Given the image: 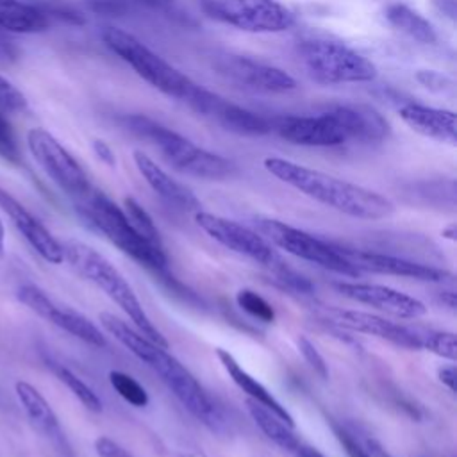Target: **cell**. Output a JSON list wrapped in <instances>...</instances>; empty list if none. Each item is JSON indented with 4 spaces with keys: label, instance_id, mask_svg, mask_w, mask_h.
I'll return each instance as SVG.
<instances>
[{
    "label": "cell",
    "instance_id": "cell-4",
    "mask_svg": "<svg viewBox=\"0 0 457 457\" xmlns=\"http://www.w3.org/2000/svg\"><path fill=\"white\" fill-rule=\"evenodd\" d=\"M121 123L132 134L150 141L168 164L186 175L205 180H225L236 171V166L228 159L195 145L191 139L148 116L127 114L121 118Z\"/></svg>",
    "mask_w": 457,
    "mask_h": 457
},
{
    "label": "cell",
    "instance_id": "cell-1",
    "mask_svg": "<svg viewBox=\"0 0 457 457\" xmlns=\"http://www.w3.org/2000/svg\"><path fill=\"white\" fill-rule=\"evenodd\" d=\"M98 321L120 345H123L132 355H136L154 373H157L166 387L173 393V396L196 420L212 430H218L223 425V414L214 400L207 395L193 373L168 352L166 346L154 343L111 312H100Z\"/></svg>",
    "mask_w": 457,
    "mask_h": 457
},
{
    "label": "cell",
    "instance_id": "cell-6",
    "mask_svg": "<svg viewBox=\"0 0 457 457\" xmlns=\"http://www.w3.org/2000/svg\"><path fill=\"white\" fill-rule=\"evenodd\" d=\"M102 39L107 48L114 52L121 61H125L143 80H146L152 87L159 89L166 96L177 98L189 105L191 100L198 95L202 86L193 82L180 70L152 52L136 36L118 27H107L102 32Z\"/></svg>",
    "mask_w": 457,
    "mask_h": 457
},
{
    "label": "cell",
    "instance_id": "cell-12",
    "mask_svg": "<svg viewBox=\"0 0 457 457\" xmlns=\"http://www.w3.org/2000/svg\"><path fill=\"white\" fill-rule=\"evenodd\" d=\"M212 70L234 87L252 93H287L296 80L284 70L230 52L212 57Z\"/></svg>",
    "mask_w": 457,
    "mask_h": 457
},
{
    "label": "cell",
    "instance_id": "cell-10",
    "mask_svg": "<svg viewBox=\"0 0 457 457\" xmlns=\"http://www.w3.org/2000/svg\"><path fill=\"white\" fill-rule=\"evenodd\" d=\"M195 221L216 243L259 262L261 266H266L273 275L287 268V262H284L275 246L261 232H255L225 216L205 211H196Z\"/></svg>",
    "mask_w": 457,
    "mask_h": 457
},
{
    "label": "cell",
    "instance_id": "cell-23",
    "mask_svg": "<svg viewBox=\"0 0 457 457\" xmlns=\"http://www.w3.org/2000/svg\"><path fill=\"white\" fill-rule=\"evenodd\" d=\"M216 355H218L223 370L228 373L232 382L246 395V398L262 403L264 407L273 411L277 416H280L287 425L295 427V420L289 414V411L257 378H253L246 370H243V366L234 359V355L228 350L218 348Z\"/></svg>",
    "mask_w": 457,
    "mask_h": 457
},
{
    "label": "cell",
    "instance_id": "cell-44",
    "mask_svg": "<svg viewBox=\"0 0 457 457\" xmlns=\"http://www.w3.org/2000/svg\"><path fill=\"white\" fill-rule=\"evenodd\" d=\"M441 300H443L445 303H448L450 309H455V305H457V302H455V293H452V291H445V293L441 295Z\"/></svg>",
    "mask_w": 457,
    "mask_h": 457
},
{
    "label": "cell",
    "instance_id": "cell-31",
    "mask_svg": "<svg viewBox=\"0 0 457 457\" xmlns=\"http://www.w3.org/2000/svg\"><path fill=\"white\" fill-rule=\"evenodd\" d=\"M420 336L421 350L432 352L443 359L455 361L457 346H455V334L448 330H416Z\"/></svg>",
    "mask_w": 457,
    "mask_h": 457
},
{
    "label": "cell",
    "instance_id": "cell-9",
    "mask_svg": "<svg viewBox=\"0 0 457 457\" xmlns=\"http://www.w3.org/2000/svg\"><path fill=\"white\" fill-rule=\"evenodd\" d=\"M200 5L207 16L246 32H284L296 21L278 0H202Z\"/></svg>",
    "mask_w": 457,
    "mask_h": 457
},
{
    "label": "cell",
    "instance_id": "cell-27",
    "mask_svg": "<svg viewBox=\"0 0 457 457\" xmlns=\"http://www.w3.org/2000/svg\"><path fill=\"white\" fill-rule=\"evenodd\" d=\"M386 18L395 29L420 43L432 45L437 41V32L432 23L403 2H391L386 7Z\"/></svg>",
    "mask_w": 457,
    "mask_h": 457
},
{
    "label": "cell",
    "instance_id": "cell-43",
    "mask_svg": "<svg viewBox=\"0 0 457 457\" xmlns=\"http://www.w3.org/2000/svg\"><path fill=\"white\" fill-rule=\"evenodd\" d=\"M177 455H179V457H207L202 450L193 448V446H186V448L179 450V452H177Z\"/></svg>",
    "mask_w": 457,
    "mask_h": 457
},
{
    "label": "cell",
    "instance_id": "cell-11",
    "mask_svg": "<svg viewBox=\"0 0 457 457\" xmlns=\"http://www.w3.org/2000/svg\"><path fill=\"white\" fill-rule=\"evenodd\" d=\"M27 146L39 168L70 196L82 198L91 191V182L77 159L45 129L36 127L27 134Z\"/></svg>",
    "mask_w": 457,
    "mask_h": 457
},
{
    "label": "cell",
    "instance_id": "cell-40",
    "mask_svg": "<svg viewBox=\"0 0 457 457\" xmlns=\"http://www.w3.org/2000/svg\"><path fill=\"white\" fill-rule=\"evenodd\" d=\"M434 7L445 14L448 20L455 21V16H457V5H455V0H432Z\"/></svg>",
    "mask_w": 457,
    "mask_h": 457
},
{
    "label": "cell",
    "instance_id": "cell-26",
    "mask_svg": "<svg viewBox=\"0 0 457 457\" xmlns=\"http://www.w3.org/2000/svg\"><path fill=\"white\" fill-rule=\"evenodd\" d=\"M46 321L91 346L104 348L107 345L104 332L89 318L82 316L80 312H77L73 309L61 307V305L54 303V307L50 309V312L46 316Z\"/></svg>",
    "mask_w": 457,
    "mask_h": 457
},
{
    "label": "cell",
    "instance_id": "cell-42",
    "mask_svg": "<svg viewBox=\"0 0 457 457\" xmlns=\"http://www.w3.org/2000/svg\"><path fill=\"white\" fill-rule=\"evenodd\" d=\"M295 457H325L321 452H318L316 448H312V446H307V445H300V448L293 453Z\"/></svg>",
    "mask_w": 457,
    "mask_h": 457
},
{
    "label": "cell",
    "instance_id": "cell-3",
    "mask_svg": "<svg viewBox=\"0 0 457 457\" xmlns=\"http://www.w3.org/2000/svg\"><path fill=\"white\" fill-rule=\"evenodd\" d=\"M61 245H62L64 261H68L70 266L82 278L89 280L98 289H102L130 318V321L136 325V328L143 336L168 348V339L152 323L146 311L143 309V303L136 296L134 289L109 259H105L93 246L80 241H64Z\"/></svg>",
    "mask_w": 457,
    "mask_h": 457
},
{
    "label": "cell",
    "instance_id": "cell-7",
    "mask_svg": "<svg viewBox=\"0 0 457 457\" xmlns=\"http://www.w3.org/2000/svg\"><path fill=\"white\" fill-rule=\"evenodd\" d=\"M298 55L307 73L321 84L370 82L377 77V66L346 46L332 39H305L298 45Z\"/></svg>",
    "mask_w": 457,
    "mask_h": 457
},
{
    "label": "cell",
    "instance_id": "cell-15",
    "mask_svg": "<svg viewBox=\"0 0 457 457\" xmlns=\"http://www.w3.org/2000/svg\"><path fill=\"white\" fill-rule=\"evenodd\" d=\"M334 287L343 296L387 312L395 318L416 320L427 314V307L421 300L387 286L368 282H336Z\"/></svg>",
    "mask_w": 457,
    "mask_h": 457
},
{
    "label": "cell",
    "instance_id": "cell-33",
    "mask_svg": "<svg viewBox=\"0 0 457 457\" xmlns=\"http://www.w3.org/2000/svg\"><path fill=\"white\" fill-rule=\"evenodd\" d=\"M27 109L25 95L5 77L0 75V114L9 116Z\"/></svg>",
    "mask_w": 457,
    "mask_h": 457
},
{
    "label": "cell",
    "instance_id": "cell-32",
    "mask_svg": "<svg viewBox=\"0 0 457 457\" xmlns=\"http://www.w3.org/2000/svg\"><path fill=\"white\" fill-rule=\"evenodd\" d=\"M236 302L245 312L262 323H271L275 320V311L271 303L252 289H239L236 295Z\"/></svg>",
    "mask_w": 457,
    "mask_h": 457
},
{
    "label": "cell",
    "instance_id": "cell-16",
    "mask_svg": "<svg viewBox=\"0 0 457 457\" xmlns=\"http://www.w3.org/2000/svg\"><path fill=\"white\" fill-rule=\"evenodd\" d=\"M337 248L359 271L396 275V277H405V278H414V280H423V282H445V280L452 278V273L443 268L409 261L403 257L378 253V252H371V250L346 248L341 245H337Z\"/></svg>",
    "mask_w": 457,
    "mask_h": 457
},
{
    "label": "cell",
    "instance_id": "cell-13",
    "mask_svg": "<svg viewBox=\"0 0 457 457\" xmlns=\"http://www.w3.org/2000/svg\"><path fill=\"white\" fill-rule=\"evenodd\" d=\"M189 107L198 114L211 118L225 130L239 136H266L271 132V123L268 118L236 105L205 87H200Z\"/></svg>",
    "mask_w": 457,
    "mask_h": 457
},
{
    "label": "cell",
    "instance_id": "cell-5",
    "mask_svg": "<svg viewBox=\"0 0 457 457\" xmlns=\"http://www.w3.org/2000/svg\"><path fill=\"white\" fill-rule=\"evenodd\" d=\"M80 216L98 232H102L114 246L132 257L148 270L162 271L166 268L164 248H157L145 241L130 225L127 214L107 195L91 187L87 195L77 200Z\"/></svg>",
    "mask_w": 457,
    "mask_h": 457
},
{
    "label": "cell",
    "instance_id": "cell-28",
    "mask_svg": "<svg viewBox=\"0 0 457 457\" xmlns=\"http://www.w3.org/2000/svg\"><path fill=\"white\" fill-rule=\"evenodd\" d=\"M48 366L52 368L54 375L73 393V396L91 412H100L102 411V400L98 398V395L80 378L77 377L70 368L59 364V362H48Z\"/></svg>",
    "mask_w": 457,
    "mask_h": 457
},
{
    "label": "cell",
    "instance_id": "cell-22",
    "mask_svg": "<svg viewBox=\"0 0 457 457\" xmlns=\"http://www.w3.org/2000/svg\"><path fill=\"white\" fill-rule=\"evenodd\" d=\"M14 393L34 430H37L43 437H46L54 445L64 446L66 439H64L59 418L50 407L48 400L32 384L25 380H18L14 384Z\"/></svg>",
    "mask_w": 457,
    "mask_h": 457
},
{
    "label": "cell",
    "instance_id": "cell-20",
    "mask_svg": "<svg viewBox=\"0 0 457 457\" xmlns=\"http://www.w3.org/2000/svg\"><path fill=\"white\" fill-rule=\"evenodd\" d=\"M134 162H136V168L141 173V177L152 187V191L155 195H159L164 202H168L170 205L182 209V211H200V200L195 196V193L182 182L175 180L170 173H166L145 152L136 150Z\"/></svg>",
    "mask_w": 457,
    "mask_h": 457
},
{
    "label": "cell",
    "instance_id": "cell-2",
    "mask_svg": "<svg viewBox=\"0 0 457 457\" xmlns=\"http://www.w3.org/2000/svg\"><path fill=\"white\" fill-rule=\"evenodd\" d=\"M264 168L280 182L346 216L382 220L395 212V204L387 196L320 170L282 157H266Z\"/></svg>",
    "mask_w": 457,
    "mask_h": 457
},
{
    "label": "cell",
    "instance_id": "cell-38",
    "mask_svg": "<svg viewBox=\"0 0 457 457\" xmlns=\"http://www.w3.org/2000/svg\"><path fill=\"white\" fill-rule=\"evenodd\" d=\"M95 452L98 457H132L120 443L107 436H100L95 441Z\"/></svg>",
    "mask_w": 457,
    "mask_h": 457
},
{
    "label": "cell",
    "instance_id": "cell-14",
    "mask_svg": "<svg viewBox=\"0 0 457 457\" xmlns=\"http://www.w3.org/2000/svg\"><path fill=\"white\" fill-rule=\"evenodd\" d=\"M271 132L282 139L302 146H339L346 143V136L334 121L328 111L318 116L286 114L270 120Z\"/></svg>",
    "mask_w": 457,
    "mask_h": 457
},
{
    "label": "cell",
    "instance_id": "cell-39",
    "mask_svg": "<svg viewBox=\"0 0 457 457\" xmlns=\"http://www.w3.org/2000/svg\"><path fill=\"white\" fill-rule=\"evenodd\" d=\"M93 150H95L96 157H98L100 161H104L107 166H114V164H116L114 154H112L111 146H109L105 141H102V139H95V141H93Z\"/></svg>",
    "mask_w": 457,
    "mask_h": 457
},
{
    "label": "cell",
    "instance_id": "cell-41",
    "mask_svg": "<svg viewBox=\"0 0 457 457\" xmlns=\"http://www.w3.org/2000/svg\"><path fill=\"white\" fill-rule=\"evenodd\" d=\"M437 378L443 386H446L452 393H455V368L453 366H445L437 371Z\"/></svg>",
    "mask_w": 457,
    "mask_h": 457
},
{
    "label": "cell",
    "instance_id": "cell-37",
    "mask_svg": "<svg viewBox=\"0 0 457 457\" xmlns=\"http://www.w3.org/2000/svg\"><path fill=\"white\" fill-rule=\"evenodd\" d=\"M336 437L339 439L341 446L345 448V452L348 453V457H373V453L370 452V448L366 446L364 441L357 439L352 432H348L343 427H334Z\"/></svg>",
    "mask_w": 457,
    "mask_h": 457
},
{
    "label": "cell",
    "instance_id": "cell-35",
    "mask_svg": "<svg viewBox=\"0 0 457 457\" xmlns=\"http://www.w3.org/2000/svg\"><path fill=\"white\" fill-rule=\"evenodd\" d=\"M296 345H298V350H300L302 357L314 370V373H318L321 378H328V364L323 359V355L318 352L314 343H311L305 336H300L296 339Z\"/></svg>",
    "mask_w": 457,
    "mask_h": 457
},
{
    "label": "cell",
    "instance_id": "cell-29",
    "mask_svg": "<svg viewBox=\"0 0 457 457\" xmlns=\"http://www.w3.org/2000/svg\"><path fill=\"white\" fill-rule=\"evenodd\" d=\"M123 212L127 214L130 225L134 227V230L150 245L157 246V248H164L162 246V239L159 234V228L155 227L152 216L146 212V209L132 196H127L123 200Z\"/></svg>",
    "mask_w": 457,
    "mask_h": 457
},
{
    "label": "cell",
    "instance_id": "cell-8",
    "mask_svg": "<svg viewBox=\"0 0 457 457\" xmlns=\"http://www.w3.org/2000/svg\"><path fill=\"white\" fill-rule=\"evenodd\" d=\"M259 232L277 248L309 261L316 266H321L325 270H330L343 277H359V270L353 268V264L339 252L337 245L328 243L325 239H320L305 230H300L293 225H287L284 221L273 220V218H259L257 221Z\"/></svg>",
    "mask_w": 457,
    "mask_h": 457
},
{
    "label": "cell",
    "instance_id": "cell-18",
    "mask_svg": "<svg viewBox=\"0 0 457 457\" xmlns=\"http://www.w3.org/2000/svg\"><path fill=\"white\" fill-rule=\"evenodd\" d=\"M330 318L339 325L353 332L370 334L378 339H384L387 343H393L396 346L407 348V350H421L420 336L416 328L389 321L382 316L364 312V311H346V309H330Z\"/></svg>",
    "mask_w": 457,
    "mask_h": 457
},
{
    "label": "cell",
    "instance_id": "cell-46",
    "mask_svg": "<svg viewBox=\"0 0 457 457\" xmlns=\"http://www.w3.org/2000/svg\"><path fill=\"white\" fill-rule=\"evenodd\" d=\"M453 232H455V225H450L446 230H443V236L448 237V239H453V237H455Z\"/></svg>",
    "mask_w": 457,
    "mask_h": 457
},
{
    "label": "cell",
    "instance_id": "cell-34",
    "mask_svg": "<svg viewBox=\"0 0 457 457\" xmlns=\"http://www.w3.org/2000/svg\"><path fill=\"white\" fill-rule=\"evenodd\" d=\"M0 157L12 164L20 162V146L7 116L0 114Z\"/></svg>",
    "mask_w": 457,
    "mask_h": 457
},
{
    "label": "cell",
    "instance_id": "cell-30",
    "mask_svg": "<svg viewBox=\"0 0 457 457\" xmlns=\"http://www.w3.org/2000/svg\"><path fill=\"white\" fill-rule=\"evenodd\" d=\"M109 382L114 387V391L130 405L134 407H146L148 405V393L146 389L129 373L112 370L109 373Z\"/></svg>",
    "mask_w": 457,
    "mask_h": 457
},
{
    "label": "cell",
    "instance_id": "cell-21",
    "mask_svg": "<svg viewBox=\"0 0 457 457\" xmlns=\"http://www.w3.org/2000/svg\"><path fill=\"white\" fill-rule=\"evenodd\" d=\"M400 118L418 134L439 143L455 145L457 127L455 114L448 109H437L416 102H407L400 107Z\"/></svg>",
    "mask_w": 457,
    "mask_h": 457
},
{
    "label": "cell",
    "instance_id": "cell-45",
    "mask_svg": "<svg viewBox=\"0 0 457 457\" xmlns=\"http://www.w3.org/2000/svg\"><path fill=\"white\" fill-rule=\"evenodd\" d=\"M5 255V228L0 220V259Z\"/></svg>",
    "mask_w": 457,
    "mask_h": 457
},
{
    "label": "cell",
    "instance_id": "cell-24",
    "mask_svg": "<svg viewBox=\"0 0 457 457\" xmlns=\"http://www.w3.org/2000/svg\"><path fill=\"white\" fill-rule=\"evenodd\" d=\"M50 25L48 14L21 0H0V29L16 34H32L46 30Z\"/></svg>",
    "mask_w": 457,
    "mask_h": 457
},
{
    "label": "cell",
    "instance_id": "cell-17",
    "mask_svg": "<svg viewBox=\"0 0 457 457\" xmlns=\"http://www.w3.org/2000/svg\"><path fill=\"white\" fill-rule=\"evenodd\" d=\"M0 209L9 216L16 230L25 237V241L50 264H61L64 261L62 245L54 237V234L11 193L0 187Z\"/></svg>",
    "mask_w": 457,
    "mask_h": 457
},
{
    "label": "cell",
    "instance_id": "cell-25",
    "mask_svg": "<svg viewBox=\"0 0 457 457\" xmlns=\"http://www.w3.org/2000/svg\"><path fill=\"white\" fill-rule=\"evenodd\" d=\"M246 409L253 420V423L261 428V432L271 439L278 448L295 453L302 441L298 439V436L295 434V427L287 425L280 416H277L273 411H270L268 407H264L262 403L246 398Z\"/></svg>",
    "mask_w": 457,
    "mask_h": 457
},
{
    "label": "cell",
    "instance_id": "cell-19",
    "mask_svg": "<svg viewBox=\"0 0 457 457\" xmlns=\"http://www.w3.org/2000/svg\"><path fill=\"white\" fill-rule=\"evenodd\" d=\"M328 112L346 136V141L378 143L391 132L389 121L371 105H336Z\"/></svg>",
    "mask_w": 457,
    "mask_h": 457
},
{
    "label": "cell",
    "instance_id": "cell-36",
    "mask_svg": "<svg viewBox=\"0 0 457 457\" xmlns=\"http://www.w3.org/2000/svg\"><path fill=\"white\" fill-rule=\"evenodd\" d=\"M416 80L425 86L427 89L434 91V93H450L453 89V82L450 77L439 73V71H434V70H420L416 73Z\"/></svg>",
    "mask_w": 457,
    "mask_h": 457
}]
</instances>
